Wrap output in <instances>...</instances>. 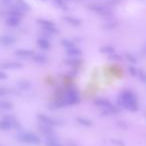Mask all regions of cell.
Instances as JSON below:
<instances>
[{"label":"cell","instance_id":"cell-1","mask_svg":"<svg viewBox=\"0 0 146 146\" xmlns=\"http://www.w3.org/2000/svg\"><path fill=\"white\" fill-rule=\"evenodd\" d=\"M91 8L94 9L95 11H97V12H101V13L106 12V8L103 6H91Z\"/></svg>","mask_w":146,"mask_h":146},{"label":"cell","instance_id":"cell-2","mask_svg":"<svg viewBox=\"0 0 146 146\" xmlns=\"http://www.w3.org/2000/svg\"><path fill=\"white\" fill-rule=\"evenodd\" d=\"M8 22H9V24H11V25H15V24H17V22H18V19H17L16 17L12 16L8 19Z\"/></svg>","mask_w":146,"mask_h":146}]
</instances>
